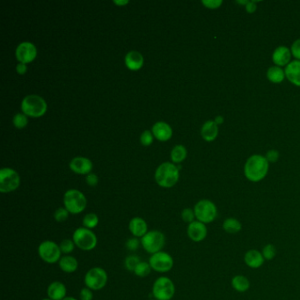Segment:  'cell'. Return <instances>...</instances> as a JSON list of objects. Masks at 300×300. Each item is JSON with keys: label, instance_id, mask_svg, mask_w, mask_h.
I'll return each instance as SVG.
<instances>
[{"label": "cell", "instance_id": "obj_1", "mask_svg": "<svg viewBox=\"0 0 300 300\" xmlns=\"http://www.w3.org/2000/svg\"><path fill=\"white\" fill-rule=\"evenodd\" d=\"M269 161L262 155L254 154L248 158L244 167L247 179L252 182L262 181L269 172Z\"/></svg>", "mask_w": 300, "mask_h": 300}, {"label": "cell", "instance_id": "obj_38", "mask_svg": "<svg viewBox=\"0 0 300 300\" xmlns=\"http://www.w3.org/2000/svg\"><path fill=\"white\" fill-rule=\"evenodd\" d=\"M140 140L144 146L147 147V146H150L153 141V136L150 133V131H146L141 135Z\"/></svg>", "mask_w": 300, "mask_h": 300}, {"label": "cell", "instance_id": "obj_34", "mask_svg": "<svg viewBox=\"0 0 300 300\" xmlns=\"http://www.w3.org/2000/svg\"><path fill=\"white\" fill-rule=\"evenodd\" d=\"M75 243L73 242V241L71 240H63L61 243H60V249H61V252L63 253H71L75 248Z\"/></svg>", "mask_w": 300, "mask_h": 300}, {"label": "cell", "instance_id": "obj_18", "mask_svg": "<svg viewBox=\"0 0 300 300\" xmlns=\"http://www.w3.org/2000/svg\"><path fill=\"white\" fill-rule=\"evenodd\" d=\"M131 234L136 238H142L148 233V225L145 219L141 217H134L129 225Z\"/></svg>", "mask_w": 300, "mask_h": 300}, {"label": "cell", "instance_id": "obj_13", "mask_svg": "<svg viewBox=\"0 0 300 300\" xmlns=\"http://www.w3.org/2000/svg\"><path fill=\"white\" fill-rule=\"evenodd\" d=\"M37 50L32 43L24 42L16 49V57L20 63H28L36 58Z\"/></svg>", "mask_w": 300, "mask_h": 300}, {"label": "cell", "instance_id": "obj_6", "mask_svg": "<svg viewBox=\"0 0 300 300\" xmlns=\"http://www.w3.org/2000/svg\"><path fill=\"white\" fill-rule=\"evenodd\" d=\"M72 241L79 249L84 251H91L97 246V237L95 233L86 227H79L76 230L72 236Z\"/></svg>", "mask_w": 300, "mask_h": 300}, {"label": "cell", "instance_id": "obj_25", "mask_svg": "<svg viewBox=\"0 0 300 300\" xmlns=\"http://www.w3.org/2000/svg\"><path fill=\"white\" fill-rule=\"evenodd\" d=\"M232 286L238 293H246L250 288V281L245 276L237 275L232 279Z\"/></svg>", "mask_w": 300, "mask_h": 300}, {"label": "cell", "instance_id": "obj_42", "mask_svg": "<svg viewBox=\"0 0 300 300\" xmlns=\"http://www.w3.org/2000/svg\"><path fill=\"white\" fill-rule=\"evenodd\" d=\"M265 158H267L269 163H275L279 158V152L276 150H269L266 154Z\"/></svg>", "mask_w": 300, "mask_h": 300}, {"label": "cell", "instance_id": "obj_35", "mask_svg": "<svg viewBox=\"0 0 300 300\" xmlns=\"http://www.w3.org/2000/svg\"><path fill=\"white\" fill-rule=\"evenodd\" d=\"M69 211L65 208H59L56 209L54 213V218L56 222L58 223H63L68 219L69 217Z\"/></svg>", "mask_w": 300, "mask_h": 300}, {"label": "cell", "instance_id": "obj_51", "mask_svg": "<svg viewBox=\"0 0 300 300\" xmlns=\"http://www.w3.org/2000/svg\"></svg>", "mask_w": 300, "mask_h": 300}, {"label": "cell", "instance_id": "obj_31", "mask_svg": "<svg viewBox=\"0 0 300 300\" xmlns=\"http://www.w3.org/2000/svg\"><path fill=\"white\" fill-rule=\"evenodd\" d=\"M261 253H262V256L264 258V260L271 261L275 257L277 256V248L273 244H267L262 249Z\"/></svg>", "mask_w": 300, "mask_h": 300}, {"label": "cell", "instance_id": "obj_22", "mask_svg": "<svg viewBox=\"0 0 300 300\" xmlns=\"http://www.w3.org/2000/svg\"><path fill=\"white\" fill-rule=\"evenodd\" d=\"M201 135L207 142H212L218 135V125L214 121H207L201 127Z\"/></svg>", "mask_w": 300, "mask_h": 300}, {"label": "cell", "instance_id": "obj_26", "mask_svg": "<svg viewBox=\"0 0 300 300\" xmlns=\"http://www.w3.org/2000/svg\"><path fill=\"white\" fill-rule=\"evenodd\" d=\"M222 227L225 233H229V234H236L241 232L242 229V225H241V221L238 220L237 218L228 217L223 222Z\"/></svg>", "mask_w": 300, "mask_h": 300}, {"label": "cell", "instance_id": "obj_11", "mask_svg": "<svg viewBox=\"0 0 300 300\" xmlns=\"http://www.w3.org/2000/svg\"><path fill=\"white\" fill-rule=\"evenodd\" d=\"M20 186V176L12 168H3L0 171V191L12 192Z\"/></svg>", "mask_w": 300, "mask_h": 300}, {"label": "cell", "instance_id": "obj_3", "mask_svg": "<svg viewBox=\"0 0 300 300\" xmlns=\"http://www.w3.org/2000/svg\"><path fill=\"white\" fill-rule=\"evenodd\" d=\"M21 109L25 115L32 117H39L45 114L47 110V104L38 95H28L21 102Z\"/></svg>", "mask_w": 300, "mask_h": 300}, {"label": "cell", "instance_id": "obj_29", "mask_svg": "<svg viewBox=\"0 0 300 300\" xmlns=\"http://www.w3.org/2000/svg\"><path fill=\"white\" fill-rule=\"evenodd\" d=\"M99 224V217L95 213H88L84 217L83 225L87 229H94Z\"/></svg>", "mask_w": 300, "mask_h": 300}, {"label": "cell", "instance_id": "obj_14", "mask_svg": "<svg viewBox=\"0 0 300 300\" xmlns=\"http://www.w3.org/2000/svg\"><path fill=\"white\" fill-rule=\"evenodd\" d=\"M187 233L191 241L194 242H201L207 237L208 229L205 224L196 220L189 225Z\"/></svg>", "mask_w": 300, "mask_h": 300}, {"label": "cell", "instance_id": "obj_12", "mask_svg": "<svg viewBox=\"0 0 300 300\" xmlns=\"http://www.w3.org/2000/svg\"><path fill=\"white\" fill-rule=\"evenodd\" d=\"M151 269L158 273H166L170 271L174 266L173 257L166 252H158L151 254L149 260Z\"/></svg>", "mask_w": 300, "mask_h": 300}, {"label": "cell", "instance_id": "obj_24", "mask_svg": "<svg viewBox=\"0 0 300 300\" xmlns=\"http://www.w3.org/2000/svg\"><path fill=\"white\" fill-rule=\"evenodd\" d=\"M60 269L65 273L75 272L78 267H79V262L77 261L75 257L71 256V255H65L62 257L59 261Z\"/></svg>", "mask_w": 300, "mask_h": 300}, {"label": "cell", "instance_id": "obj_44", "mask_svg": "<svg viewBox=\"0 0 300 300\" xmlns=\"http://www.w3.org/2000/svg\"><path fill=\"white\" fill-rule=\"evenodd\" d=\"M257 5L255 4V1H249L248 4L246 5V10L249 13H253L256 11Z\"/></svg>", "mask_w": 300, "mask_h": 300}, {"label": "cell", "instance_id": "obj_10", "mask_svg": "<svg viewBox=\"0 0 300 300\" xmlns=\"http://www.w3.org/2000/svg\"><path fill=\"white\" fill-rule=\"evenodd\" d=\"M38 253L42 260L45 262L52 264L60 261L62 258L61 249L59 246L51 241H45L40 244L38 248Z\"/></svg>", "mask_w": 300, "mask_h": 300}, {"label": "cell", "instance_id": "obj_20", "mask_svg": "<svg viewBox=\"0 0 300 300\" xmlns=\"http://www.w3.org/2000/svg\"><path fill=\"white\" fill-rule=\"evenodd\" d=\"M49 299L52 300H63L66 298V287L61 282H53L48 287Z\"/></svg>", "mask_w": 300, "mask_h": 300}, {"label": "cell", "instance_id": "obj_39", "mask_svg": "<svg viewBox=\"0 0 300 300\" xmlns=\"http://www.w3.org/2000/svg\"><path fill=\"white\" fill-rule=\"evenodd\" d=\"M140 243H141V241H139L138 238H131L127 241L126 248L131 251H136L137 249H139Z\"/></svg>", "mask_w": 300, "mask_h": 300}, {"label": "cell", "instance_id": "obj_16", "mask_svg": "<svg viewBox=\"0 0 300 300\" xmlns=\"http://www.w3.org/2000/svg\"><path fill=\"white\" fill-rule=\"evenodd\" d=\"M71 169L77 174H86L91 172L93 164L91 160L83 157H77L70 163Z\"/></svg>", "mask_w": 300, "mask_h": 300}, {"label": "cell", "instance_id": "obj_4", "mask_svg": "<svg viewBox=\"0 0 300 300\" xmlns=\"http://www.w3.org/2000/svg\"><path fill=\"white\" fill-rule=\"evenodd\" d=\"M63 204L70 213H81L87 207V198L79 190H68L63 197Z\"/></svg>", "mask_w": 300, "mask_h": 300}, {"label": "cell", "instance_id": "obj_5", "mask_svg": "<svg viewBox=\"0 0 300 300\" xmlns=\"http://www.w3.org/2000/svg\"><path fill=\"white\" fill-rule=\"evenodd\" d=\"M196 218L203 224H210L217 218V208L213 201L203 199L198 201L194 207Z\"/></svg>", "mask_w": 300, "mask_h": 300}, {"label": "cell", "instance_id": "obj_23", "mask_svg": "<svg viewBox=\"0 0 300 300\" xmlns=\"http://www.w3.org/2000/svg\"><path fill=\"white\" fill-rule=\"evenodd\" d=\"M125 63L130 70L138 71L142 67L144 63L143 55L138 51L129 52L125 56Z\"/></svg>", "mask_w": 300, "mask_h": 300}, {"label": "cell", "instance_id": "obj_28", "mask_svg": "<svg viewBox=\"0 0 300 300\" xmlns=\"http://www.w3.org/2000/svg\"><path fill=\"white\" fill-rule=\"evenodd\" d=\"M187 157V150L183 146H176L171 151V158L175 163L183 161Z\"/></svg>", "mask_w": 300, "mask_h": 300}, {"label": "cell", "instance_id": "obj_43", "mask_svg": "<svg viewBox=\"0 0 300 300\" xmlns=\"http://www.w3.org/2000/svg\"><path fill=\"white\" fill-rule=\"evenodd\" d=\"M87 184L91 187H95L98 183V177L95 174H89L87 176Z\"/></svg>", "mask_w": 300, "mask_h": 300}, {"label": "cell", "instance_id": "obj_33", "mask_svg": "<svg viewBox=\"0 0 300 300\" xmlns=\"http://www.w3.org/2000/svg\"><path fill=\"white\" fill-rule=\"evenodd\" d=\"M182 218L183 221L187 223V224H191L194 221H196V214L194 209H190V208H186L183 209L182 212Z\"/></svg>", "mask_w": 300, "mask_h": 300}, {"label": "cell", "instance_id": "obj_47", "mask_svg": "<svg viewBox=\"0 0 300 300\" xmlns=\"http://www.w3.org/2000/svg\"><path fill=\"white\" fill-rule=\"evenodd\" d=\"M114 3L118 5H123V4H126L129 3V1H114Z\"/></svg>", "mask_w": 300, "mask_h": 300}, {"label": "cell", "instance_id": "obj_46", "mask_svg": "<svg viewBox=\"0 0 300 300\" xmlns=\"http://www.w3.org/2000/svg\"><path fill=\"white\" fill-rule=\"evenodd\" d=\"M214 122L217 123V125L222 124V123H224V117H223L222 115H218V116H217V117L215 118V121H214Z\"/></svg>", "mask_w": 300, "mask_h": 300}, {"label": "cell", "instance_id": "obj_7", "mask_svg": "<svg viewBox=\"0 0 300 300\" xmlns=\"http://www.w3.org/2000/svg\"><path fill=\"white\" fill-rule=\"evenodd\" d=\"M166 243L165 235L159 231H150L141 238V245L147 253L160 252Z\"/></svg>", "mask_w": 300, "mask_h": 300}, {"label": "cell", "instance_id": "obj_36", "mask_svg": "<svg viewBox=\"0 0 300 300\" xmlns=\"http://www.w3.org/2000/svg\"><path fill=\"white\" fill-rule=\"evenodd\" d=\"M13 124L18 129H23L28 124V118L26 115L19 113L13 117Z\"/></svg>", "mask_w": 300, "mask_h": 300}, {"label": "cell", "instance_id": "obj_30", "mask_svg": "<svg viewBox=\"0 0 300 300\" xmlns=\"http://www.w3.org/2000/svg\"><path fill=\"white\" fill-rule=\"evenodd\" d=\"M151 269H152L149 262L140 261V263L137 266V268L135 269L134 273L138 277H146L150 274Z\"/></svg>", "mask_w": 300, "mask_h": 300}, {"label": "cell", "instance_id": "obj_8", "mask_svg": "<svg viewBox=\"0 0 300 300\" xmlns=\"http://www.w3.org/2000/svg\"><path fill=\"white\" fill-rule=\"evenodd\" d=\"M175 293L173 281L166 277H161L154 282L152 294L157 300H171Z\"/></svg>", "mask_w": 300, "mask_h": 300}, {"label": "cell", "instance_id": "obj_49", "mask_svg": "<svg viewBox=\"0 0 300 300\" xmlns=\"http://www.w3.org/2000/svg\"><path fill=\"white\" fill-rule=\"evenodd\" d=\"M63 300H76L75 298H73V297H66L65 299H63Z\"/></svg>", "mask_w": 300, "mask_h": 300}, {"label": "cell", "instance_id": "obj_15", "mask_svg": "<svg viewBox=\"0 0 300 300\" xmlns=\"http://www.w3.org/2000/svg\"><path fill=\"white\" fill-rule=\"evenodd\" d=\"M292 51L291 50L285 46L277 47L275 51L273 52L272 60L276 66L283 67L287 66L291 63Z\"/></svg>", "mask_w": 300, "mask_h": 300}, {"label": "cell", "instance_id": "obj_9", "mask_svg": "<svg viewBox=\"0 0 300 300\" xmlns=\"http://www.w3.org/2000/svg\"><path fill=\"white\" fill-rule=\"evenodd\" d=\"M107 282V274L105 269L95 267L89 269L85 277V285L92 291H98L104 288Z\"/></svg>", "mask_w": 300, "mask_h": 300}, {"label": "cell", "instance_id": "obj_2", "mask_svg": "<svg viewBox=\"0 0 300 300\" xmlns=\"http://www.w3.org/2000/svg\"><path fill=\"white\" fill-rule=\"evenodd\" d=\"M155 180L163 188H172L179 180V168L172 163H163L155 173Z\"/></svg>", "mask_w": 300, "mask_h": 300}, {"label": "cell", "instance_id": "obj_50", "mask_svg": "<svg viewBox=\"0 0 300 300\" xmlns=\"http://www.w3.org/2000/svg\"><path fill=\"white\" fill-rule=\"evenodd\" d=\"M50 300V299H44V300Z\"/></svg>", "mask_w": 300, "mask_h": 300}, {"label": "cell", "instance_id": "obj_27", "mask_svg": "<svg viewBox=\"0 0 300 300\" xmlns=\"http://www.w3.org/2000/svg\"><path fill=\"white\" fill-rule=\"evenodd\" d=\"M285 71L282 68L276 65L269 68L267 71V78L272 83H282L285 80Z\"/></svg>", "mask_w": 300, "mask_h": 300}, {"label": "cell", "instance_id": "obj_48", "mask_svg": "<svg viewBox=\"0 0 300 300\" xmlns=\"http://www.w3.org/2000/svg\"><path fill=\"white\" fill-rule=\"evenodd\" d=\"M249 2V1H246V0H244V1H237L238 4H243V5H245V6L248 4Z\"/></svg>", "mask_w": 300, "mask_h": 300}, {"label": "cell", "instance_id": "obj_17", "mask_svg": "<svg viewBox=\"0 0 300 300\" xmlns=\"http://www.w3.org/2000/svg\"><path fill=\"white\" fill-rule=\"evenodd\" d=\"M244 261L249 268L259 269L263 265L265 260L261 252H259L255 249H251L245 253Z\"/></svg>", "mask_w": 300, "mask_h": 300}, {"label": "cell", "instance_id": "obj_41", "mask_svg": "<svg viewBox=\"0 0 300 300\" xmlns=\"http://www.w3.org/2000/svg\"><path fill=\"white\" fill-rule=\"evenodd\" d=\"M79 298H80V300H93L94 294L92 293L91 289L87 288V287L82 289L79 294Z\"/></svg>", "mask_w": 300, "mask_h": 300}, {"label": "cell", "instance_id": "obj_19", "mask_svg": "<svg viewBox=\"0 0 300 300\" xmlns=\"http://www.w3.org/2000/svg\"><path fill=\"white\" fill-rule=\"evenodd\" d=\"M285 76L289 81L300 87V61L294 60L285 67Z\"/></svg>", "mask_w": 300, "mask_h": 300}, {"label": "cell", "instance_id": "obj_45", "mask_svg": "<svg viewBox=\"0 0 300 300\" xmlns=\"http://www.w3.org/2000/svg\"><path fill=\"white\" fill-rule=\"evenodd\" d=\"M27 65H26V63H20L17 65V67H16V71L17 72L19 73V74H25L26 73V71H27Z\"/></svg>", "mask_w": 300, "mask_h": 300}, {"label": "cell", "instance_id": "obj_21", "mask_svg": "<svg viewBox=\"0 0 300 300\" xmlns=\"http://www.w3.org/2000/svg\"><path fill=\"white\" fill-rule=\"evenodd\" d=\"M152 134L158 140L166 141L171 139L173 131L167 123L158 122V123H155L152 127Z\"/></svg>", "mask_w": 300, "mask_h": 300}, {"label": "cell", "instance_id": "obj_32", "mask_svg": "<svg viewBox=\"0 0 300 300\" xmlns=\"http://www.w3.org/2000/svg\"><path fill=\"white\" fill-rule=\"evenodd\" d=\"M140 263V260L137 255H130L125 259V268L131 272H134L137 266Z\"/></svg>", "mask_w": 300, "mask_h": 300}, {"label": "cell", "instance_id": "obj_37", "mask_svg": "<svg viewBox=\"0 0 300 300\" xmlns=\"http://www.w3.org/2000/svg\"><path fill=\"white\" fill-rule=\"evenodd\" d=\"M201 3L205 7L209 8V9H217L221 6L223 1L222 0H203V1H201Z\"/></svg>", "mask_w": 300, "mask_h": 300}, {"label": "cell", "instance_id": "obj_40", "mask_svg": "<svg viewBox=\"0 0 300 300\" xmlns=\"http://www.w3.org/2000/svg\"><path fill=\"white\" fill-rule=\"evenodd\" d=\"M292 55L296 58L297 60L300 61V39H298L293 43L291 48Z\"/></svg>", "mask_w": 300, "mask_h": 300}]
</instances>
